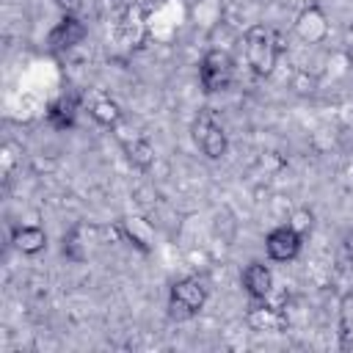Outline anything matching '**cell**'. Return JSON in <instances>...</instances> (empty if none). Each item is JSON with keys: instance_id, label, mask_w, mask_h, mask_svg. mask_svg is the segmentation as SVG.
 Masks as SVG:
<instances>
[{"instance_id": "obj_1", "label": "cell", "mask_w": 353, "mask_h": 353, "mask_svg": "<svg viewBox=\"0 0 353 353\" xmlns=\"http://www.w3.org/2000/svg\"><path fill=\"white\" fill-rule=\"evenodd\" d=\"M243 44H245V58H248V66L254 74L259 77H268L273 69H276V61L284 50L281 44V36L265 25H251L243 36Z\"/></svg>"}, {"instance_id": "obj_2", "label": "cell", "mask_w": 353, "mask_h": 353, "mask_svg": "<svg viewBox=\"0 0 353 353\" xmlns=\"http://www.w3.org/2000/svg\"><path fill=\"white\" fill-rule=\"evenodd\" d=\"M232 74H234V61L226 50L212 47V50L204 52V58L199 63V83L207 94L226 91L229 83H232Z\"/></svg>"}, {"instance_id": "obj_3", "label": "cell", "mask_w": 353, "mask_h": 353, "mask_svg": "<svg viewBox=\"0 0 353 353\" xmlns=\"http://www.w3.org/2000/svg\"><path fill=\"white\" fill-rule=\"evenodd\" d=\"M207 303V290L196 279H176L168 292V309L174 320L196 317Z\"/></svg>"}, {"instance_id": "obj_4", "label": "cell", "mask_w": 353, "mask_h": 353, "mask_svg": "<svg viewBox=\"0 0 353 353\" xmlns=\"http://www.w3.org/2000/svg\"><path fill=\"white\" fill-rule=\"evenodd\" d=\"M193 141L199 143V149H201L210 160H221V157L226 154V146H229L223 127L212 119L210 110H201V113L193 119Z\"/></svg>"}, {"instance_id": "obj_5", "label": "cell", "mask_w": 353, "mask_h": 353, "mask_svg": "<svg viewBox=\"0 0 353 353\" xmlns=\"http://www.w3.org/2000/svg\"><path fill=\"white\" fill-rule=\"evenodd\" d=\"M301 245H303V234H298L290 223L276 226L265 237V251H268V256L273 262H290V259H295L301 254Z\"/></svg>"}, {"instance_id": "obj_6", "label": "cell", "mask_w": 353, "mask_h": 353, "mask_svg": "<svg viewBox=\"0 0 353 353\" xmlns=\"http://www.w3.org/2000/svg\"><path fill=\"white\" fill-rule=\"evenodd\" d=\"M295 36L303 44H323L328 39V17L317 3L301 8V14L295 17Z\"/></svg>"}, {"instance_id": "obj_7", "label": "cell", "mask_w": 353, "mask_h": 353, "mask_svg": "<svg viewBox=\"0 0 353 353\" xmlns=\"http://www.w3.org/2000/svg\"><path fill=\"white\" fill-rule=\"evenodd\" d=\"M85 25L74 17V14H63V19L61 22H55V28L50 30V36H47V44L55 50V52H63V50H72V47H77L83 39H85Z\"/></svg>"}, {"instance_id": "obj_8", "label": "cell", "mask_w": 353, "mask_h": 353, "mask_svg": "<svg viewBox=\"0 0 353 353\" xmlns=\"http://www.w3.org/2000/svg\"><path fill=\"white\" fill-rule=\"evenodd\" d=\"M240 284L254 301H265L273 290V270L265 262H248L240 273Z\"/></svg>"}, {"instance_id": "obj_9", "label": "cell", "mask_w": 353, "mask_h": 353, "mask_svg": "<svg viewBox=\"0 0 353 353\" xmlns=\"http://www.w3.org/2000/svg\"><path fill=\"white\" fill-rule=\"evenodd\" d=\"M11 243H14V248L19 254H30L33 256V254H41L47 248V232L41 226H33V223L14 226L11 229Z\"/></svg>"}, {"instance_id": "obj_10", "label": "cell", "mask_w": 353, "mask_h": 353, "mask_svg": "<svg viewBox=\"0 0 353 353\" xmlns=\"http://www.w3.org/2000/svg\"><path fill=\"white\" fill-rule=\"evenodd\" d=\"M245 320H248V325L254 331H281L287 325V314H281L279 309L265 306V303L262 306H251Z\"/></svg>"}, {"instance_id": "obj_11", "label": "cell", "mask_w": 353, "mask_h": 353, "mask_svg": "<svg viewBox=\"0 0 353 353\" xmlns=\"http://www.w3.org/2000/svg\"><path fill=\"white\" fill-rule=\"evenodd\" d=\"M121 146H124V157H127L135 168L146 171V168L154 165V146H152L146 138L135 135L132 141H121Z\"/></svg>"}, {"instance_id": "obj_12", "label": "cell", "mask_w": 353, "mask_h": 353, "mask_svg": "<svg viewBox=\"0 0 353 353\" xmlns=\"http://www.w3.org/2000/svg\"><path fill=\"white\" fill-rule=\"evenodd\" d=\"M119 229H121V234H124L127 240H132V245L141 248L143 254L152 248V234H154V229H152L149 221H143V218H124Z\"/></svg>"}, {"instance_id": "obj_13", "label": "cell", "mask_w": 353, "mask_h": 353, "mask_svg": "<svg viewBox=\"0 0 353 353\" xmlns=\"http://www.w3.org/2000/svg\"><path fill=\"white\" fill-rule=\"evenodd\" d=\"M91 119L102 127H116L121 121V108L113 99H97L91 105Z\"/></svg>"}, {"instance_id": "obj_14", "label": "cell", "mask_w": 353, "mask_h": 353, "mask_svg": "<svg viewBox=\"0 0 353 353\" xmlns=\"http://www.w3.org/2000/svg\"><path fill=\"white\" fill-rule=\"evenodd\" d=\"M290 88H292L298 97H309V94L317 91V77H314L309 69H298V72L292 74V80H290Z\"/></svg>"}, {"instance_id": "obj_15", "label": "cell", "mask_w": 353, "mask_h": 353, "mask_svg": "<svg viewBox=\"0 0 353 353\" xmlns=\"http://www.w3.org/2000/svg\"><path fill=\"white\" fill-rule=\"evenodd\" d=\"M50 121L58 127V130H63V127H72V121H74V108H72V102H55L52 108H50Z\"/></svg>"}, {"instance_id": "obj_16", "label": "cell", "mask_w": 353, "mask_h": 353, "mask_svg": "<svg viewBox=\"0 0 353 353\" xmlns=\"http://www.w3.org/2000/svg\"><path fill=\"white\" fill-rule=\"evenodd\" d=\"M80 226H74L69 234H63V254L69 256V259H74V262H83L85 259V243H80Z\"/></svg>"}, {"instance_id": "obj_17", "label": "cell", "mask_w": 353, "mask_h": 353, "mask_svg": "<svg viewBox=\"0 0 353 353\" xmlns=\"http://www.w3.org/2000/svg\"><path fill=\"white\" fill-rule=\"evenodd\" d=\"M287 223H290L298 234H303V237H306V234L312 232V226H314V215H312V210H309V207H298V210L290 215V221H287Z\"/></svg>"}, {"instance_id": "obj_18", "label": "cell", "mask_w": 353, "mask_h": 353, "mask_svg": "<svg viewBox=\"0 0 353 353\" xmlns=\"http://www.w3.org/2000/svg\"><path fill=\"white\" fill-rule=\"evenodd\" d=\"M55 6H58L63 14H74V11H80L83 0H55Z\"/></svg>"}, {"instance_id": "obj_19", "label": "cell", "mask_w": 353, "mask_h": 353, "mask_svg": "<svg viewBox=\"0 0 353 353\" xmlns=\"http://www.w3.org/2000/svg\"><path fill=\"white\" fill-rule=\"evenodd\" d=\"M342 251H345V256L353 262V229H350V232L342 237Z\"/></svg>"}, {"instance_id": "obj_20", "label": "cell", "mask_w": 353, "mask_h": 353, "mask_svg": "<svg viewBox=\"0 0 353 353\" xmlns=\"http://www.w3.org/2000/svg\"><path fill=\"white\" fill-rule=\"evenodd\" d=\"M345 58L353 63V30H347V39H345Z\"/></svg>"}, {"instance_id": "obj_21", "label": "cell", "mask_w": 353, "mask_h": 353, "mask_svg": "<svg viewBox=\"0 0 353 353\" xmlns=\"http://www.w3.org/2000/svg\"><path fill=\"white\" fill-rule=\"evenodd\" d=\"M350 30H353V22H350Z\"/></svg>"}]
</instances>
